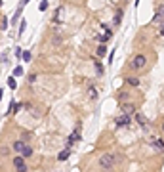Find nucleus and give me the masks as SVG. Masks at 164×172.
<instances>
[{
    "instance_id": "29",
    "label": "nucleus",
    "mask_w": 164,
    "mask_h": 172,
    "mask_svg": "<svg viewBox=\"0 0 164 172\" xmlns=\"http://www.w3.org/2000/svg\"><path fill=\"white\" fill-rule=\"evenodd\" d=\"M21 109H23V103H15V105H14V109H12V113H19Z\"/></svg>"
},
{
    "instance_id": "12",
    "label": "nucleus",
    "mask_w": 164,
    "mask_h": 172,
    "mask_svg": "<svg viewBox=\"0 0 164 172\" xmlns=\"http://www.w3.org/2000/svg\"><path fill=\"white\" fill-rule=\"evenodd\" d=\"M27 145V142L25 140H21V138H19V140H15L14 143H12V149H14V151L15 153H21V151H23V147Z\"/></svg>"
},
{
    "instance_id": "9",
    "label": "nucleus",
    "mask_w": 164,
    "mask_h": 172,
    "mask_svg": "<svg viewBox=\"0 0 164 172\" xmlns=\"http://www.w3.org/2000/svg\"><path fill=\"white\" fill-rule=\"evenodd\" d=\"M124 80H126V84L132 86V88H137V86L141 84V80H139L137 75H128V77H124Z\"/></svg>"
},
{
    "instance_id": "30",
    "label": "nucleus",
    "mask_w": 164,
    "mask_h": 172,
    "mask_svg": "<svg viewBox=\"0 0 164 172\" xmlns=\"http://www.w3.org/2000/svg\"><path fill=\"white\" fill-rule=\"evenodd\" d=\"M157 14H158V15H160V17L164 19V4H160V6L157 8Z\"/></svg>"
},
{
    "instance_id": "10",
    "label": "nucleus",
    "mask_w": 164,
    "mask_h": 172,
    "mask_svg": "<svg viewBox=\"0 0 164 172\" xmlns=\"http://www.w3.org/2000/svg\"><path fill=\"white\" fill-rule=\"evenodd\" d=\"M149 143H151L153 147H155V149H157V151H160V153H164V142L160 140V138H151V140H149Z\"/></svg>"
},
{
    "instance_id": "25",
    "label": "nucleus",
    "mask_w": 164,
    "mask_h": 172,
    "mask_svg": "<svg viewBox=\"0 0 164 172\" xmlns=\"http://www.w3.org/2000/svg\"><path fill=\"white\" fill-rule=\"evenodd\" d=\"M8 86L12 88V90H15V88H17V82H15V78H14V77H10V78H8Z\"/></svg>"
},
{
    "instance_id": "13",
    "label": "nucleus",
    "mask_w": 164,
    "mask_h": 172,
    "mask_svg": "<svg viewBox=\"0 0 164 172\" xmlns=\"http://www.w3.org/2000/svg\"><path fill=\"white\" fill-rule=\"evenodd\" d=\"M69 157H71V147H65L63 151L57 155V161H59V163H63V161H67Z\"/></svg>"
},
{
    "instance_id": "14",
    "label": "nucleus",
    "mask_w": 164,
    "mask_h": 172,
    "mask_svg": "<svg viewBox=\"0 0 164 172\" xmlns=\"http://www.w3.org/2000/svg\"><path fill=\"white\" fill-rule=\"evenodd\" d=\"M95 55H97V57H101V60H103V57L107 55V46L99 42V46H97V48H95Z\"/></svg>"
},
{
    "instance_id": "36",
    "label": "nucleus",
    "mask_w": 164,
    "mask_h": 172,
    "mask_svg": "<svg viewBox=\"0 0 164 172\" xmlns=\"http://www.w3.org/2000/svg\"><path fill=\"white\" fill-rule=\"evenodd\" d=\"M162 132H164V122H162Z\"/></svg>"
},
{
    "instance_id": "6",
    "label": "nucleus",
    "mask_w": 164,
    "mask_h": 172,
    "mask_svg": "<svg viewBox=\"0 0 164 172\" xmlns=\"http://www.w3.org/2000/svg\"><path fill=\"white\" fill-rule=\"evenodd\" d=\"M132 92H126V90H118L116 92V94H115V98H116V101L118 103H126V101H130V99H132Z\"/></svg>"
},
{
    "instance_id": "8",
    "label": "nucleus",
    "mask_w": 164,
    "mask_h": 172,
    "mask_svg": "<svg viewBox=\"0 0 164 172\" xmlns=\"http://www.w3.org/2000/svg\"><path fill=\"white\" fill-rule=\"evenodd\" d=\"M50 44L53 46V48H59V46L63 44V37L56 31V33H52V37H50Z\"/></svg>"
},
{
    "instance_id": "22",
    "label": "nucleus",
    "mask_w": 164,
    "mask_h": 172,
    "mask_svg": "<svg viewBox=\"0 0 164 172\" xmlns=\"http://www.w3.org/2000/svg\"><path fill=\"white\" fill-rule=\"evenodd\" d=\"M97 42H101V44H105V42H109V38H111V37H109V34H97Z\"/></svg>"
},
{
    "instance_id": "21",
    "label": "nucleus",
    "mask_w": 164,
    "mask_h": 172,
    "mask_svg": "<svg viewBox=\"0 0 164 172\" xmlns=\"http://www.w3.org/2000/svg\"><path fill=\"white\" fill-rule=\"evenodd\" d=\"M31 57H32V54H31L29 50H25L23 54H21V60H23L25 63H29V61H31Z\"/></svg>"
},
{
    "instance_id": "1",
    "label": "nucleus",
    "mask_w": 164,
    "mask_h": 172,
    "mask_svg": "<svg viewBox=\"0 0 164 172\" xmlns=\"http://www.w3.org/2000/svg\"><path fill=\"white\" fill-rule=\"evenodd\" d=\"M118 165V155L116 153H101L97 159V168L101 170H115Z\"/></svg>"
},
{
    "instance_id": "3",
    "label": "nucleus",
    "mask_w": 164,
    "mask_h": 172,
    "mask_svg": "<svg viewBox=\"0 0 164 172\" xmlns=\"http://www.w3.org/2000/svg\"><path fill=\"white\" fill-rule=\"evenodd\" d=\"M12 166H14L15 170H19V172H25V170H29V166H27V163H25V157L21 155V153H17V155L12 159Z\"/></svg>"
},
{
    "instance_id": "23",
    "label": "nucleus",
    "mask_w": 164,
    "mask_h": 172,
    "mask_svg": "<svg viewBox=\"0 0 164 172\" xmlns=\"http://www.w3.org/2000/svg\"><path fill=\"white\" fill-rule=\"evenodd\" d=\"M36 78H38V75H36V73H31V75L27 77V82H29V84H35V82H36Z\"/></svg>"
},
{
    "instance_id": "5",
    "label": "nucleus",
    "mask_w": 164,
    "mask_h": 172,
    "mask_svg": "<svg viewBox=\"0 0 164 172\" xmlns=\"http://www.w3.org/2000/svg\"><path fill=\"white\" fill-rule=\"evenodd\" d=\"M130 124H132V115L122 113L118 119H115V126H116V128H124V126H130Z\"/></svg>"
},
{
    "instance_id": "18",
    "label": "nucleus",
    "mask_w": 164,
    "mask_h": 172,
    "mask_svg": "<svg viewBox=\"0 0 164 172\" xmlns=\"http://www.w3.org/2000/svg\"><path fill=\"white\" fill-rule=\"evenodd\" d=\"M136 122H137L139 126H145V117H143L141 113H137V111H136Z\"/></svg>"
},
{
    "instance_id": "7",
    "label": "nucleus",
    "mask_w": 164,
    "mask_h": 172,
    "mask_svg": "<svg viewBox=\"0 0 164 172\" xmlns=\"http://www.w3.org/2000/svg\"><path fill=\"white\" fill-rule=\"evenodd\" d=\"M120 111H122V113H126V115H136V111H137V105H136V103H130V101H126V103H120Z\"/></svg>"
},
{
    "instance_id": "16",
    "label": "nucleus",
    "mask_w": 164,
    "mask_h": 172,
    "mask_svg": "<svg viewBox=\"0 0 164 172\" xmlns=\"http://www.w3.org/2000/svg\"><path fill=\"white\" fill-rule=\"evenodd\" d=\"M21 155H23L25 159H29V157H32V155H35V149L31 147V143H27V145L23 147V151H21Z\"/></svg>"
},
{
    "instance_id": "17",
    "label": "nucleus",
    "mask_w": 164,
    "mask_h": 172,
    "mask_svg": "<svg viewBox=\"0 0 164 172\" xmlns=\"http://www.w3.org/2000/svg\"><path fill=\"white\" fill-rule=\"evenodd\" d=\"M88 98L90 99H95L97 98V88L95 86H88Z\"/></svg>"
},
{
    "instance_id": "33",
    "label": "nucleus",
    "mask_w": 164,
    "mask_h": 172,
    "mask_svg": "<svg viewBox=\"0 0 164 172\" xmlns=\"http://www.w3.org/2000/svg\"><path fill=\"white\" fill-rule=\"evenodd\" d=\"M21 54H23V50H21L19 46H17V48H15V55H17V57H21Z\"/></svg>"
},
{
    "instance_id": "35",
    "label": "nucleus",
    "mask_w": 164,
    "mask_h": 172,
    "mask_svg": "<svg viewBox=\"0 0 164 172\" xmlns=\"http://www.w3.org/2000/svg\"><path fill=\"white\" fill-rule=\"evenodd\" d=\"M2 94H4V92H2V90H0V99H2Z\"/></svg>"
},
{
    "instance_id": "19",
    "label": "nucleus",
    "mask_w": 164,
    "mask_h": 172,
    "mask_svg": "<svg viewBox=\"0 0 164 172\" xmlns=\"http://www.w3.org/2000/svg\"><path fill=\"white\" fill-rule=\"evenodd\" d=\"M31 138H32V134L29 132V130H21V140H25L27 143L31 142Z\"/></svg>"
},
{
    "instance_id": "11",
    "label": "nucleus",
    "mask_w": 164,
    "mask_h": 172,
    "mask_svg": "<svg viewBox=\"0 0 164 172\" xmlns=\"http://www.w3.org/2000/svg\"><path fill=\"white\" fill-rule=\"evenodd\" d=\"M122 17H124V10H122V8H118V10L115 11V17H113V25H115V27H118L120 23H122Z\"/></svg>"
},
{
    "instance_id": "24",
    "label": "nucleus",
    "mask_w": 164,
    "mask_h": 172,
    "mask_svg": "<svg viewBox=\"0 0 164 172\" xmlns=\"http://www.w3.org/2000/svg\"><path fill=\"white\" fill-rule=\"evenodd\" d=\"M14 77H23V67H21V65H17L14 69Z\"/></svg>"
},
{
    "instance_id": "34",
    "label": "nucleus",
    "mask_w": 164,
    "mask_h": 172,
    "mask_svg": "<svg viewBox=\"0 0 164 172\" xmlns=\"http://www.w3.org/2000/svg\"><path fill=\"white\" fill-rule=\"evenodd\" d=\"M29 2H31V0H21V2H19V4H21V6H27Z\"/></svg>"
},
{
    "instance_id": "4",
    "label": "nucleus",
    "mask_w": 164,
    "mask_h": 172,
    "mask_svg": "<svg viewBox=\"0 0 164 172\" xmlns=\"http://www.w3.org/2000/svg\"><path fill=\"white\" fill-rule=\"evenodd\" d=\"M80 130H82V124L78 122L74 126V130L71 132V136H69V140H67V147H73L76 142H80Z\"/></svg>"
},
{
    "instance_id": "26",
    "label": "nucleus",
    "mask_w": 164,
    "mask_h": 172,
    "mask_svg": "<svg viewBox=\"0 0 164 172\" xmlns=\"http://www.w3.org/2000/svg\"><path fill=\"white\" fill-rule=\"evenodd\" d=\"M25 27H27V23H25V21H21V23H19V33H17V37H21V34L25 33Z\"/></svg>"
},
{
    "instance_id": "15",
    "label": "nucleus",
    "mask_w": 164,
    "mask_h": 172,
    "mask_svg": "<svg viewBox=\"0 0 164 172\" xmlns=\"http://www.w3.org/2000/svg\"><path fill=\"white\" fill-rule=\"evenodd\" d=\"M94 67H95V71H97V75H99V77L105 75V67H103V63L99 60H94Z\"/></svg>"
},
{
    "instance_id": "2",
    "label": "nucleus",
    "mask_w": 164,
    "mask_h": 172,
    "mask_svg": "<svg viewBox=\"0 0 164 172\" xmlns=\"http://www.w3.org/2000/svg\"><path fill=\"white\" fill-rule=\"evenodd\" d=\"M147 63H149V57L145 55V54H136L132 60H130V63H128V69L132 73H139V71H143V69H147Z\"/></svg>"
},
{
    "instance_id": "37",
    "label": "nucleus",
    "mask_w": 164,
    "mask_h": 172,
    "mask_svg": "<svg viewBox=\"0 0 164 172\" xmlns=\"http://www.w3.org/2000/svg\"><path fill=\"white\" fill-rule=\"evenodd\" d=\"M0 6H2V0H0Z\"/></svg>"
},
{
    "instance_id": "27",
    "label": "nucleus",
    "mask_w": 164,
    "mask_h": 172,
    "mask_svg": "<svg viewBox=\"0 0 164 172\" xmlns=\"http://www.w3.org/2000/svg\"><path fill=\"white\" fill-rule=\"evenodd\" d=\"M38 10H40V11H46V10H48V2H46V0H42V2L38 4Z\"/></svg>"
},
{
    "instance_id": "32",
    "label": "nucleus",
    "mask_w": 164,
    "mask_h": 172,
    "mask_svg": "<svg viewBox=\"0 0 164 172\" xmlns=\"http://www.w3.org/2000/svg\"><path fill=\"white\" fill-rule=\"evenodd\" d=\"M10 153V147H2L0 149V155H8Z\"/></svg>"
},
{
    "instance_id": "20",
    "label": "nucleus",
    "mask_w": 164,
    "mask_h": 172,
    "mask_svg": "<svg viewBox=\"0 0 164 172\" xmlns=\"http://www.w3.org/2000/svg\"><path fill=\"white\" fill-rule=\"evenodd\" d=\"M21 10H23V6L19 4V8L15 10V15L12 17V23H17V21H19V17H21Z\"/></svg>"
},
{
    "instance_id": "31",
    "label": "nucleus",
    "mask_w": 164,
    "mask_h": 172,
    "mask_svg": "<svg viewBox=\"0 0 164 172\" xmlns=\"http://www.w3.org/2000/svg\"><path fill=\"white\" fill-rule=\"evenodd\" d=\"M157 34H158V37H160V38H164V21H162V25L158 27V31H157Z\"/></svg>"
},
{
    "instance_id": "28",
    "label": "nucleus",
    "mask_w": 164,
    "mask_h": 172,
    "mask_svg": "<svg viewBox=\"0 0 164 172\" xmlns=\"http://www.w3.org/2000/svg\"><path fill=\"white\" fill-rule=\"evenodd\" d=\"M0 29H2V31H6V29H8V17H6V15L2 17V23H0Z\"/></svg>"
}]
</instances>
